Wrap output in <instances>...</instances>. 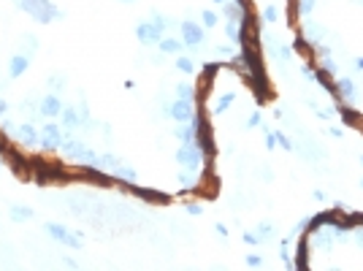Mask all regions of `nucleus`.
Returning a JSON list of instances; mask_svg holds the SVG:
<instances>
[{
	"label": "nucleus",
	"instance_id": "nucleus-25",
	"mask_svg": "<svg viewBox=\"0 0 363 271\" xmlns=\"http://www.w3.org/2000/svg\"><path fill=\"white\" fill-rule=\"evenodd\" d=\"M228 38H231L233 43H241V25L233 19H228Z\"/></svg>",
	"mask_w": 363,
	"mask_h": 271
},
{
	"label": "nucleus",
	"instance_id": "nucleus-32",
	"mask_svg": "<svg viewBox=\"0 0 363 271\" xmlns=\"http://www.w3.org/2000/svg\"><path fill=\"white\" fill-rule=\"evenodd\" d=\"M263 19L265 22H276L279 16H276V5H265L263 8Z\"/></svg>",
	"mask_w": 363,
	"mask_h": 271
},
{
	"label": "nucleus",
	"instance_id": "nucleus-4",
	"mask_svg": "<svg viewBox=\"0 0 363 271\" xmlns=\"http://www.w3.org/2000/svg\"><path fill=\"white\" fill-rule=\"evenodd\" d=\"M173 157H176V163H179V166H184L187 171H198V166L203 163V152L198 149L195 141H193V144H182Z\"/></svg>",
	"mask_w": 363,
	"mask_h": 271
},
{
	"label": "nucleus",
	"instance_id": "nucleus-42",
	"mask_svg": "<svg viewBox=\"0 0 363 271\" xmlns=\"http://www.w3.org/2000/svg\"><path fill=\"white\" fill-rule=\"evenodd\" d=\"M328 133L333 136V138H341V133H344V130H341V128H328Z\"/></svg>",
	"mask_w": 363,
	"mask_h": 271
},
{
	"label": "nucleus",
	"instance_id": "nucleus-18",
	"mask_svg": "<svg viewBox=\"0 0 363 271\" xmlns=\"http://www.w3.org/2000/svg\"><path fill=\"white\" fill-rule=\"evenodd\" d=\"M157 46H160V52H163V54H182L184 41H182V38H165V35H163Z\"/></svg>",
	"mask_w": 363,
	"mask_h": 271
},
{
	"label": "nucleus",
	"instance_id": "nucleus-43",
	"mask_svg": "<svg viewBox=\"0 0 363 271\" xmlns=\"http://www.w3.org/2000/svg\"><path fill=\"white\" fill-rule=\"evenodd\" d=\"M63 266H65V269H79V263H76V260H63Z\"/></svg>",
	"mask_w": 363,
	"mask_h": 271
},
{
	"label": "nucleus",
	"instance_id": "nucleus-31",
	"mask_svg": "<svg viewBox=\"0 0 363 271\" xmlns=\"http://www.w3.org/2000/svg\"><path fill=\"white\" fill-rule=\"evenodd\" d=\"M149 22H152V25H157V27H160V30H165V27L171 25V22H168V19H165V16H163V14H152V19H149Z\"/></svg>",
	"mask_w": 363,
	"mask_h": 271
},
{
	"label": "nucleus",
	"instance_id": "nucleus-24",
	"mask_svg": "<svg viewBox=\"0 0 363 271\" xmlns=\"http://www.w3.org/2000/svg\"><path fill=\"white\" fill-rule=\"evenodd\" d=\"M314 5H317V0H298V3H296V16H306V14H312Z\"/></svg>",
	"mask_w": 363,
	"mask_h": 271
},
{
	"label": "nucleus",
	"instance_id": "nucleus-27",
	"mask_svg": "<svg viewBox=\"0 0 363 271\" xmlns=\"http://www.w3.org/2000/svg\"><path fill=\"white\" fill-rule=\"evenodd\" d=\"M176 98H187V101H193V98H195V90L187 84V81H182V84H176Z\"/></svg>",
	"mask_w": 363,
	"mask_h": 271
},
{
	"label": "nucleus",
	"instance_id": "nucleus-16",
	"mask_svg": "<svg viewBox=\"0 0 363 271\" xmlns=\"http://www.w3.org/2000/svg\"><path fill=\"white\" fill-rule=\"evenodd\" d=\"M33 214H35V211L25 203H11L8 206V220H14V222H27V220H33Z\"/></svg>",
	"mask_w": 363,
	"mask_h": 271
},
{
	"label": "nucleus",
	"instance_id": "nucleus-36",
	"mask_svg": "<svg viewBox=\"0 0 363 271\" xmlns=\"http://www.w3.org/2000/svg\"><path fill=\"white\" fill-rule=\"evenodd\" d=\"M301 73H303V79H306V81H317V70H312L309 65H303Z\"/></svg>",
	"mask_w": 363,
	"mask_h": 271
},
{
	"label": "nucleus",
	"instance_id": "nucleus-48",
	"mask_svg": "<svg viewBox=\"0 0 363 271\" xmlns=\"http://www.w3.org/2000/svg\"><path fill=\"white\" fill-rule=\"evenodd\" d=\"M0 168H3V155H0Z\"/></svg>",
	"mask_w": 363,
	"mask_h": 271
},
{
	"label": "nucleus",
	"instance_id": "nucleus-11",
	"mask_svg": "<svg viewBox=\"0 0 363 271\" xmlns=\"http://www.w3.org/2000/svg\"><path fill=\"white\" fill-rule=\"evenodd\" d=\"M87 149V144L84 141H79V138H63V146H60V152H63L65 157H68V160H79L81 157V152Z\"/></svg>",
	"mask_w": 363,
	"mask_h": 271
},
{
	"label": "nucleus",
	"instance_id": "nucleus-6",
	"mask_svg": "<svg viewBox=\"0 0 363 271\" xmlns=\"http://www.w3.org/2000/svg\"><path fill=\"white\" fill-rule=\"evenodd\" d=\"M203 30L206 27L203 25H198V22H193V19H184L182 25H179V33H182V41H184V46H198L200 41H203Z\"/></svg>",
	"mask_w": 363,
	"mask_h": 271
},
{
	"label": "nucleus",
	"instance_id": "nucleus-28",
	"mask_svg": "<svg viewBox=\"0 0 363 271\" xmlns=\"http://www.w3.org/2000/svg\"><path fill=\"white\" fill-rule=\"evenodd\" d=\"M176 68L182 70V73H193V70H195V65H193V60H190V57H182V54H179Z\"/></svg>",
	"mask_w": 363,
	"mask_h": 271
},
{
	"label": "nucleus",
	"instance_id": "nucleus-5",
	"mask_svg": "<svg viewBox=\"0 0 363 271\" xmlns=\"http://www.w3.org/2000/svg\"><path fill=\"white\" fill-rule=\"evenodd\" d=\"M165 114L173 119V122H190V119L195 117V106H193V101H187V98H176V101L168 106Z\"/></svg>",
	"mask_w": 363,
	"mask_h": 271
},
{
	"label": "nucleus",
	"instance_id": "nucleus-38",
	"mask_svg": "<svg viewBox=\"0 0 363 271\" xmlns=\"http://www.w3.org/2000/svg\"><path fill=\"white\" fill-rule=\"evenodd\" d=\"M187 211H190L193 217H198V214H203V206H200V203H190V206H187Z\"/></svg>",
	"mask_w": 363,
	"mask_h": 271
},
{
	"label": "nucleus",
	"instance_id": "nucleus-19",
	"mask_svg": "<svg viewBox=\"0 0 363 271\" xmlns=\"http://www.w3.org/2000/svg\"><path fill=\"white\" fill-rule=\"evenodd\" d=\"M108 173H111V176L117 179V182H135V179H138V173H135V168L125 166V163H119V166L114 168V171H108Z\"/></svg>",
	"mask_w": 363,
	"mask_h": 271
},
{
	"label": "nucleus",
	"instance_id": "nucleus-29",
	"mask_svg": "<svg viewBox=\"0 0 363 271\" xmlns=\"http://www.w3.org/2000/svg\"><path fill=\"white\" fill-rule=\"evenodd\" d=\"M320 65H323V70H325L328 76H336V73H339V65H336V63H330V57H328V54L323 57V63H320Z\"/></svg>",
	"mask_w": 363,
	"mask_h": 271
},
{
	"label": "nucleus",
	"instance_id": "nucleus-2",
	"mask_svg": "<svg viewBox=\"0 0 363 271\" xmlns=\"http://www.w3.org/2000/svg\"><path fill=\"white\" fill-rule=\"evenodd\" d=\"M16 5H19L25 14H30L35 22H41V25H49L52 19H60V16H63L52 0H16Z\"/></svg>",
	"mask_w": 363,
	"mask_h": 271
},
{
	"label": "nucleus",
	"instance_id": "nucleus-7",
	"mask_svg": "<svg viewBox=\"0 0 363 271\" xmlns=\"http://www.w3.org/2000/svg\"><path fill=\"white\" fill-rule=\"evenodd\" d=\"M16 141H19V146H25V149H33V146H38V141H41V130L35 128L33 122H22L16 125Z\"/></svg>",
	"mask_w": 363,
	"mask_h": 271
},
{
	"label": "nucleus",
	"instance_id": "nucleus-15",
	"mask_svg": "<svg viewBox=\"0 0 363 271\" xmlns=\"http://www.w3.org/2000/svg\"><path fill=\"white\" fill-rule=\"evenodd\" d=\"M303 38H306L312 46H317V43L325 38V27L317 25V22H306V25H303Z\"/></svg>",
	"mask_w": 363,
	"mask_h": 271
},
{
	"label": "nucleus",
	"instance_id": "nucleus-26",
	"mask_svg": "<svg viewBox=\"0 0 363 271\" xmlns=\"http://www.w3.org/2000/svg\"><path fill=\"white\" fill-rule=\"evenodd\" d=\"M255 233H258V241H265V238L274 236V225H271V222H260Z\"/></svg>",
	"mask_w": 363,
	"mask_h": 271
},
{
	"label": "nucleus",
	"instance_id": "nucleus-10",
	"mask_svg": "<svg viewBox=\"0 0 363 271\" xmlns=\"http://www.w3.org/2000/svg\"><path fill=\"white\" fill-rule=\"evenodd\" d=\"M60 125H63L65 130H76L84 125V119H81V111L76 106H65L63 114H60Z\"/></svg>",
	"mask_w": 363,
	"mask_h": 271
},
{
	"label": "nucleus",
	"instance_id": "nucleus-44",
	"mask_svg": "<svg viewBox=\"0 0 363 271\" xmlns=\"http://www.w3.org/2000/svg\"><path fill=\"white\" fill-rule=\"evenodd\" d=\"M5 111H8V101H3V98H0V117H3Z\"/></svg>",
	"mask_w": 363,
	"mask_h": 271
},
{
	"label": "nucleus",
	"instance_id": "nucleus-21",
	"mask_svg": "<svg viewBox=\"0 0 363 271\" xmlns=\"http://www.w3.org/2000/svg\"><path fill=\"white\" fill-rule=\"evenodd\" d=\"M330 236H333V233H325V231H320V228H317V231H312V244H314V247H320V249H328L330 244H333V241H330Z\"/></svg>",
	"mask_w": 363,
	"mask_h": 271
},
{
	"label": "nucleus",
	"instance_id": "nucleus-46",
	"mask_svg": "<svg viewBox=\"0 0 363 271\" xmlns=\"http://www.w3.org/2000/svg\"><path fill=\"white\" fill-rule=\"evenodd\" d=\"M217 5H225V3H231V0H214Z\"/></svg>",
	"mask_w": 363,
	"mask_h": 271
},
{
	"label": "nucleus",
	"instance_id": "nucleus-14",
	"mask_svg": "<svg viewBox=\"0 0 363 271\" xmlns=\"http://www.w3.org/2000/svg\"><path fill=\"white\" fill-rule=\"evenodd\" d=\"M296 255H298V258L293 260V266H296L298 271L309 269V238H306V236L298 238V249H296Z\"/></svg>",
	"mask_w": 363,
	"mask_h": 271
},
{
	"label": "nucleus",
	"instance_id": "nucleus-9",
	"mask_svg": "<svg viewBox=\"0 0 363 271\" xmlns=\"http://www.w3.org/2000/svg\"><path fill=\"white\" fill-rule=\"evenodd\" d=\"M135 38H138L144 46H155V43H160L163 30L157 25H152V22H141V25H135Z\"/></svg>",
	"mask_w": 363,
	"mask_h": 271
},
{
	"label": "nucleus",
	"instance_id": "nucleus-33",
	"mask_svg": "<svg viewBox=\"0 0 363 271\" xmlns=\"http://www.w3.org/2000/svg\"><path fill=\"white\" fill-rule=\"evenodd\" d=\"M263 263H265V260L260 258V255H247V266H249V269H260Z\"/></svg>",
	"mask_w": 363,
	"mask_h": 271
},
{
	"label": "nucleus",
	"instance_id": "nucleus-13",
	"mask_svg": "<svg viewBox=\"0 0 363 271\" xmlns=\"http://www.w3.org/2000/svg\"><path fill=\"white\" fill-rule=\"evenodd\" d=\"M336 92H339V95L344 98L347 103H355V101H358V95H361L352 79H339V81H336Z\"/></svg>",
	"mask_w": 363,
	"mask_h": 271
},
{
	"label": "nucleus",
	"instance_id": "nucleus-40",
	"mask_svg": "<svg viewBox=\"0 0 363 271\" xmlns=\"http://www.w3.org/2000/svg\"><path fill=\"white\" fill-rule=\"evenodd\" d=\"M355 244L363 249V228H358V231H355Z\"/></svg>",
	"mask_w": 363,
	"mask_h": 271
},
{
	"label": "nucleus",
	"instance_id": "nucleus-45",
	"mask_svg": "<svg viewBox=\"0 0 363 271\" xmlns=\"http://www.w3.org/2000/svg\"><path fill=\"white\" fill-rule=\"evenodd\" d=\"M355 68H358V70H363V57H358V60H355Z\"/></svg>",
	"mask_w": 363,
	"mask_h": 271
},
{
	"label": "nucleus",
	"instance_id": "nucleus-23",
	"mask_svg": "<svg viewBox=\"0 0 363 271\" xmlns=\"http://www.w3.org/2000/svg\"><path fill=\"white\" fill-rule=\"evenodd\" d=\"M339 114H341V119H344L347 125H352V128H355V122H361V114H358L355 108H350V106H339Z\"/></svg>",
	"mask_w": 363,
	"mask_h": 271
},
{
	"label": "nucleus",
	"instance_id": "nucleus-22",
	"mask_svg": "<svg viewBox=\"0 0 363 271\" xmlns=\"http://www.w3.org/2000/svg\"><path fill=\"white\" fill-rule=\"evenodd\" d=\"M217 22H220V14H217V11H211V8L200 11V25H203L206 30H209V27H214Z\"/></svg>",
	"mask_w": 363,
	"mask_h": 271
},
{
	"label": "nucleus",
	"instance_id": "nucleus-1",
	"mask_svg": "<svg viewBox=\"0 0 363 271\" xmlns=\"http://www.w3.org/2000/svg\"><path fill=\"white\" fill-rule=\"evenodd\" d=\"M30 163H33V182L41 184V187H46V184H65L70 179H81L79 173L73 176L63 163L49 160V157H30Z\"/></svg>",
	"mask_w": 363,
	"mask_h": 271
},
{
	"label": "nucleus",
	"instance_id": "nucleus-17",
	"mask_svg": "<svg viewBox=\"0 0 363 271\" xmlns=\"http://www.w3.org/2000/svg\"><path fill=\"white\" fill-rule=\"evenodd\" d=\"M43 231H46L49 236L54 238V241H60V244H65V238L70 236V231L63 225V222H52V220H49V222H43Z\"/></svg>",
	"mask_w": 363,
	"mask_h": 271
},
{
	"label": "nucleus",
	"instance_id": "nucleus-20",
	"mask_svg": "<svg viewBox=\"0 0 363 271\" xmlns=\"http://www.w3.org/2000/svg\"><path fill=\"white\" fill-rule=\"evenodd\" d=\"M236 101V92L233 90H228V92H222L220 98H217V106H214V114H222V111H228L231 108V103Z\"/></svg>",
	"mask_w": 363,
	"mask_h": 271
},
{
	"label": "nucleus",
	"instance_id": "nucleus-41",
	"mask_svg": "<svg viewBox=\"0 0 363 271\" xmlns=\"http://www.w3.org/2000/svg\"><path fill=\"white\" fill-rule=\"evenodd\" d=\"M49 81H54V92H57V90H63V79H60V76H52Z\"/></svg>",
	"mask_w": 363,
	"mask_h": 271
},
{
	"label": "nucleus",
	"instance_id": "nucleus-34",
	"mask_svg": "<svg viewBox=\"0 0 363 271\" xmlns=\"http://www.w3.org/2000/svg\"><path fill=\"white\" fill-rule=\"evenodd\" d=\"M279 255H282V263H285V266H293V258L287 255V241L279 244Z\"/></svg>",
	"mask_w": 363,
	"mask_h": 271
},
{
	"label": "nucleus",
	"instance_id": "nucleus-49",
	"mask_svg": "<svg viewBox=\"0 0 363 271\" xmlns=\"http://www.w3.org/2000/svg\"><path fill=\"white\" fill-rule=\"evenodd\" d=\"M122 3H133V0H122Z\"/></svg>",
	"mask_w": 363,
	"mask_h": 271
},
{
	"label": "nucleus",
	"instance_id": "nucleus-37",
	"mask_svg": "<svg viewBox=\"0 0 363 271\" xmlns=\"http://www.w3.org/2000/svg\"><path fill=\"white\" fill-rule=\"evenodd\" d=\"M241 238H244V244H252V247H255V244H260L258 241V233H255V231H247Z\"/></svg>",
	"mask_w": 363,
	"mask_h": 271
},
{
	"label": "nucleus",
	"instance_id": "nucleus-12",
	"mask_svg": "<svg viewBox=\"0 0 363 271\" xmlns=\"http://www.w3.org/2000/svg\"><path fill=\"white\" fill-rule=\"evenodd\" d=\"M27 68H30V57H27V54H14V57L8 60V76H11V79L25 76Z\"/></svg>",
	"mask_w": 363,
	"mask_h": 271
},
{
	"label": "nucleus",
	"instance_id": "nucleus-8",
	"mask_svg": "<svg viewBox=\"0 0 363 271\" xmlns=\"http://www.w3.org/2000/svg\"><path fill=\"white\" fill-rule=\"evenodd\" d=\"M63 101H60L57 92H49V95H43L41 106H38V114L46 119H60V114H63Z\"/></svg>",
	"mask_w": 363,
	"mask_h": 271
},
{
	"label": "nucleus",
	"instance_id": "nucleus-47",
	"mask_svg": "<svg viewBox=\"0 0 363 271\" xmlns=\"http://www.w3.org/2000/svg\"><path fill=\"white\" fill-rule=\"evenodd\" d=\"M358 217V222H363V214H355Z\"/></svg>",
	"mask_w": 363,
	"mask_h": 271
},
{
	"label": "nucleus",
	"instance_id": "nucleus-30",
	"mask_svg": "<svg viewBox=\"0 0 363 271\" xmlns=\"http://www.w3.org/2000/svg\"><path fill=\"white\" fill-rule=\"evenodd\" d=\"M276 144H282V149H296V144H293V138H287L285 133H282V130H276Z\"/></svg>",
	"mask_w": 363,
	"mask_h": 271
},
{
	"label": "nucleus",
	"instance_id": "nucleus-39",
	"mask_svg": "<svg viewBox=\"0 0 363 271\" xmlns=\"http://www.w3.org/2000/svg\"><path fill=\"white\" fill-rule=\"evenodd\" d=\"M214 231L220 233V236H228V225H222V222H214Z\"/></svg>",
	"mask_w": 363,
	"mask_h": 271
},
{
	"label": "nucleus",
	"instance_id": "nucleus-3",
	"mask_svg": "<svg viewBox=\"0 0 363 271\" xmlns=\"http://www.w3.org/2000/svg\"><path fill=\"white\" fill-rule=\"evenodd\" d=\"M63 125H57L54 119H49L46 125H41V141H38V146H41L46 155H54V152H60V146H63Z\"/></svg>",
	"mask_w": 363,
	"mask_h": 271
},
{
	"label": "nucleus",
	"instance_id": "nucleus-35",
	"mask_svg": "<svg viewBox=\"0 0 363 271\" xmlns=\"http://www.w3.org/2000/svg\"><path fill=\"white\" fill-rule=\"evenodd\" d=\"M260 119H263V114H260V111H252V114H249V119H247V128H258Z\"/></svg>",
	"mask_w": 363,
	"mask_h": 271
}]
</instances>
